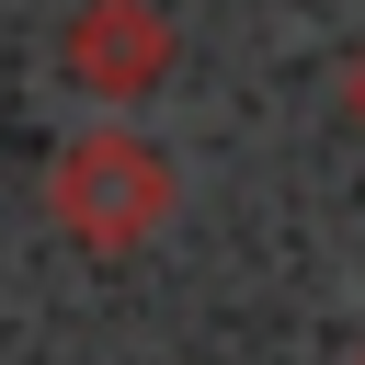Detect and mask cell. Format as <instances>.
Returning a JSON list of instances; mask_svg holds the SVG:
<instances>
[{"label":"cell","mask_w":365,"mask_h":365,"mask_svg":"<svg viewBox=\"0 0 365 365\" xmlns=\"http://www.w3.org/2000/svg\"><path fill=\"white\" fill-rule=\"evenodd\" d=\"M57 68L91 103H148L171 80V11L160 0H80L68 34H57Z\"/></svg>","instance_id":"cell-2"},{"label":"cell","mask_w":365,"mask_h":365,"mask_svg":"<svg viewBox=\"0 0 365 365\" xmlns=\"http://www.w3.org/2000/svg\"><path fill=\"white\" fill-rule=\"evenodd\" d=\"M342 365H365V342H354V354H342Z\"/></svg>","instance_id":"cell-4"},{"label":"cell","mask_w":365,"mask_h":365,"mask_svg":"<svg viewBox=\"0 0 365 365\" xmlns=\"http://www.w3.org/2000/svg\"><path fill=\"white\" fill-rule=\"evenodd\" d=\"M171 194H182V171L137 137V125H80L57 160H46V217L80 240V251H137V240H160V217H171Z\"/></svg>","instance_id":"cell-1"},{"label":"cell","mask_w":365,"mask_h":365,"mask_svg":"<svg viewBox=\"0 0 365 365\" xmlns=\"http://www.w3.org/2000/svg\"><path fill=\"white\" fill-rule=\"evenodd\" d=\"M342 125H354V137H365V46H354V57H342Z\"/></svg>","instance_id":"cell-3"}]
</instances>
